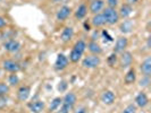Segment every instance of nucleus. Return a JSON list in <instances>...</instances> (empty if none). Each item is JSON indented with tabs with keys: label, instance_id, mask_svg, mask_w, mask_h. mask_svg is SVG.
Returning <instances> with one entry per match:
<instances>
[{
	"label": "nucleus",
	"instance_id": "nucleus-1",
	"mask_svg": "<svg viewBox=\"0 0 151 113\" xmlns=\"http://www.w3.org/2000/svg\"><path fill=\"white\" fill-rule=\"evenodd\" d=\"M102 15L105 17V21H106V24H109V25H115L117 24L118 21H119V15H118V11L116 10V8H109L107 7Z\"/></svg>",
	"mask_w": 151,
	"mask_h": 113
},
{
	"label": "nucleus",
	"instance_id": "nucleus-2",
	"mask_svg": "<svg viewBox=\"0 0 151 113\" xmlns=\"http://www.w3.org/2000/svg\"><path fill=\"white\" fill-rule=\"evenodd\" d=\"M101 59L100 57L97 54H90L88 57H85L82 61V66L84 68H88V69H93V68H97L100 65Z\"/></svg>",
	"mask_w": 151,
	"mask_h": 113
},
{
	"label": "nucleus",
	"instance_id": "nucleus-3",
	"mask_svg": "<svg viewBox=\"0 0 151 113\" xmlns=\"http://www.w3.org/2000/svg\"><path fill=\"white\" fill-rule=\"evenodd\" d=\"M2 68L8 71V72H12V74H16L21 70V66L18 62H16L15 60H10V59H7V60H4L2 62Z\"/></svg>",
	"mask_w": 151,
	"mask_h": 113
},
{
	"label": "nucleus",
	"instance_id": "nucleus-4",
	"mask_svg": "<svg viewBox=\"0 0 151 113\" xmlns=\"http://www.w3.org/2000/svg\"><path fill=\"white\" fill-rule=\"evenodd\" d=\"M129 45V40L125 36H121L116 40V43H115V46H114V52L115 53H122L126 50Z\"/></svg>",
	"mask_w": 151,
	"mask_h": 113
},
{
	"label": "nucleus",
	"instance_id": "nucleus-5",
	"mask_svg": "<svg viewBox=\"0 0 151 113\" xmlns=\"http://www.w3.org/2000/svg\"><path fill=\"white\" fill-rule=\"evenodd\" d=\"M68 66V58L65 55V54H58L57 55V59L55 61V69L56 70H64V69H66Z\"/></svg>",
	"mask_w": 151,
	"mask_h": 113
},
{
	"label": "nucleus",
	"instance_id": "nucleus-6",
	"mask_svg": "<svg viewBox=\"0 0 151 113\" xmlns=\"http://www.w3.org/2000/svg\"><path fill=\"white\" fill-rule=\"evenodd\" d=\"M119 62H121V66L123 69L129 68L132 66V62H133V55H132V53L129 52V51H124V52H122Z\"/></svg>",
	"mask_w": 151,
	"mask_h": 113
},
{
	"label": "nucleus",
	"instance_id": "nucleus-7",
	"mask_svg": "<svg viewBox=\"0 0 151 113\" xmlns=\"http://www.w3.org/2000/svg\"><path fill=\"white\" fill-rule=\"evenodd\" d=\"M4 49L10 53H16L17 51H19L21 49V43L16 40H9L7 42L4 43Z\"/></svg>",
	"mask_w": 151,
	"mask_h": 113
},
{
	"label": "nucleus",
	"instance_id": "nucleus-8",
	"mask_svg": "<svg viewBox=\"0 0 151 113\" xmlns=\"http://www.w3.org/2000/svg\"><path fill=\"white\" fill-rule=\"evenodd\" d=\"M104 6H105V1L104 0H92L89 10H90L91 14L96 15V14H99L104 9Z\"/></svg>",
	"mask_w": 151,
	"mask_h": 113
},
{
	"label": "nucleus",
	"instance_id": "nucleus-9",
	"mask_svg": "<svg viewBox=\"0 0 151 113\" xmlns=\"http://www.w3.org/2000/svg\"><path fill=\"white\" fill-rule=\"evenodd\" d=\"M115 99H116V95H115V93L111 92V90H106L101 95V102L104 104H106V105H111V104H114Z\"/></svg>",
	"mask_w": 151,
	"mask_h": 113
},
{
	"label": "nucleus",
	"instance_id": "nucleus-10",
	"mask_svg": "<svg viewBox=\"0 0 151 113\" xmlns=\"http://www.w3.org/2000/svg\"><path fill=\"white\" fill-rule=\"evenodd\" d=\"M70 11H72L70 7H68V6H63V7L57 11V15H56L57 21H59V22L66 21L68 17H69V15H70Z\"/></svg>",
	"mask_w": 151,
	"mask_h": 113
},
{
	"label": "nucleus",
	"instance_id": "nucleus-11",
	"mask_svg": "<svg viewBox=\"0 0 151 113\" xmlns=\"http://www.w3.org/2000/svg\"><path fill=\"white\" fill-rule=\"evenodd\" d=\"M30 94H31L30 86H21L18 88V90H17V98L21 102H24V101H26L27 98L30 97Z\"/></svg>",
	"mask_w": 151,
	"mask_h": 113
},
{
	"label": "nucleus",
	"instance_id": "nucleus-12",
	"mask_svg": "<svg viewBox=\"0 0 151 113\" xmlns=\"http://www.w3.org/2000/svg\"><path fill=\"white\" fill-rule=\"evenodd\" d=\"M76 95L74 94V93H72V92H69V93H67L65 96H64V98H63V103L61 104H64V105H66L67 107H69L70 110L73 109V106L75 105L76 103Z\"/></svg>",
	"mask_w": 151,
	"mask_h": 113
},
{
	"label": "nucleus",
	"instance_id": "nucleus-13",
	"mask_svg": "<svg viewBox=\"0 0 151 113\" xmlns=\"http://www.w3.org/2000/svg\"><path fill=\"white\" fill-rule=\"evenodd\" d=\"M149 103V98L147 96V94L143 92H140L135 96V106L139 107H145Z\"/></svg>",
	"mask_w": 151,
	"mask_h": 113
},
{
	"label": "nucleus",
	"instance_id": "nucleus-14",
	"mask_svg": "<svg viewBox=\"0 0 151 113\" xmlns=\"http://www.w3.org/2000/svg\"><path fill=\"white\" fill-rule=\"evenodd\" d=\"M45 107V104L43 101H35L29 104V109L32 113H41Z\"/></svg>",
	"mask_w": 151,
	"mask_h": 113
},
{
	"label": "nucleus",
	"instance_id": "nucleus-15",
	"mask_svg": "<svg viewBox=\"0 0 151 113\" xmlns=\"http://www.w3.org/2000/svg\"><path fill=\"white\" fill-rule=\"evenodd\" d=\"M136 80V71L134 68H129L127 70V72L124 76V82L126 85H132L134 84Z\"/></svg>",
	"mask_w": 151,
	"mask_h": 113
},
{
	"label": "nucleus",
	"instance_id": "nucleus-16",
	"mask_svg": "<svg viewBox=\"0 0 151 113\" xmlns=\"http://www.w3.org/2000/svg\"><path fill=\"white\" fill-rule=\"evenodd\" d=\"M132 13H133L132 6L129 5V4H124V5H122L121 9L118 11V15L122 18H127V17H129V16L132 15Z\"/></svg>",
	"mask_w": 151,
	"mask_h": 113
},
{
	"label": "nucleus",
	"instance_id": "nucleus-17",
	"mask_svg": "<svg viewBox=\"0 0 151 113\" xmlns=\"http://www.w3.org/2000/svg\"><path fill=\"white\" fill-rule=\"evenodd\" d=\"M74 36V30L72 27H65L60 34V38L63 42H69Z\"/></svg>",
	"mask_w": 151,
	"mask_h": 113
},
{
	"label": "nucleus",
	"instance_id": "nucleus-18",
	"mask_svg": "<svg viewBox=\"0 0 151 113\" xmlns=\"http://www.w3.org/2000/svg\"><path fill=\"white\" fill-rule=\"evenodd\" d=\"M141 72L143 74V76H150L151 75V58L148 57L145 60L141 63Z\"/></svg>",
	"mask_w": 151,
	"mask_h": 113
},
{
	"label": "nucleus",
	"instance_id": "nucleus-19",
	"mask_svg": "<svg viewBox=\"0 0 151 113\" xmlns=\"http://www.w3.org/2000/svg\"><path fill=\"white\" fill-rule=\"evenodd\" d=\"M133 27H134L133 22L129 21V19H126V21H124L119 25V31H121L122 33H124V34H127V33H131L133 31Z\"/></svg>",
	"mask_w": 151,
	"mask_h": 113
},
{
	"label": "nucleus",
	"instance_id": "nucleus-20",
	"mask_svg": "<svg viewBox=\"0 0 151 113\" xmlns=\"http://www.w3.org/2000/svg\"><path fill=\"white\" fill-rule=\"evenodd\" d=\"M92 25L93 26H96V27H101V26H104L105 24H106V21H105V17L102 14H96V15L93 16V18H92Z\"/></svg>",
	"mask_w": 151,
	"mask_h": 113
},
{
	"label": "nucleus",
	"instance_id": "nucleus-21",
	"mask_svg": "<svg viewBox=\"0 0 151 113\" xmlns=\"http://www.w3.org/2000/svg\"><path fill=\"white\" fill-rule=\"evenodd\" d=\"M86 48H88V50H89L92 54H97V55H99L100 53L102 52L101 46H100L96 41H91L90 43L86 45Z\"/></svg>",
	"mask_w": 151,
	"mask_h": 113
},
{
	"label": "nucleus",
	"instance_id": "nucleus-22",
	"mask_svg": "<svg viewBox=\"0 0 151 113\" xmlns=\"http://www.w3.org/2000/svg\"><path fill=\"white\" fill-rule=\"evenodd\" d=\"M86 15H88V7L84 4L80 5L75 11V17L77 19H83Z\"/></svg>",
	"mask_w": 151,
	"mask_h": 113
},
{
	"label": "nucleus",
	"instance_id": "nucleus-23",
	"mask_svg": "<svg viewBox=\"0 0 151 113\" xmlns=\"http://www.w3.org/2000/svg\"><path fill=\"white\" fill-rule=\"evenodd\" d=\"M82 55H83V54L81 52L76 51L75 49H72V51L69 53V60L72 61V62H74V63H76V62H78V61L81 60Z\"/></svg>",
	"mask_w": 151,
	"mask_h": 113
},
{
	"label": "nucleus",
	"instance_id": "nucleus-24",
	"mask_svg": "<svg viewBox=\"0 0 151 113\" xmlns=\"http://www.w3.org/2000/svg\"><path fill=\"white\" fill-rule=\"evenodd\" d=\"M61 103H63V99L60 97H56L52 99V102L50 103V105H49V111H56L59 106L61 105Z\"/></svg>",
	"mask_w": 151,
	"mask_h": 113
},
{
	"label": "nucleus",
	"instance_id": "nucleus-25",
	"mask_svg": "<svg viewBox=\"0 0 151 113\" xmlns=\"http://www.w3.org/2000/svg\"><path fill=\"white\" fill-rule=\"evenodd\" d=\"M73 49H75L76 51H78V52H81L83 54L84 51L86 50V43L84 42L83 40H80V41H77L75 44H74V48H73Z\"/></svg>",
	"mask_w": 151,
	"mask_h": 113
},
{
	"label": "nucleus",
	"instance_id": "nucleus-26",
	"mask_svg": "<svg viewBox=\"0 0 151 113\" xmlns=\"http://www.w3.org/2000/svg\"><path fill=\"white\" fill-rule=\"evenodd\" d=\"M118 60V58H117V53H111L108 58H107V63L110 66V67H114L115 65H116V62Z\"/></svg>",
	"mask_w": 151,
	"mask_h": 113
},
{
	"label": "nucleus",
	"instance_id": "nucleus-27",
	"mask_svg": "<svg viewBox=\"0 0 151 113\" xmlns=\"http://www.w3.org/2000/svg\"><path fill=\"white\" fill-rule=\"evenodd\" d=\"M140 87H148L150 85V76H142V78L139 80Z\"/></svg>",
	"mask_w": 151,
	"mask_h": 113
},
{
	"label": "nucleus",
	"instance_id": "nucleus-28",
	"mask_svg": "<svg viewBox=\"0 0 151 113\" xmlns=\"http://www.w3.org/2000/svg\"><path fill=\"white\" fill-rule=\"evenodd\" d=\"M18 82H19V78H18V76L16 75V74H13V75H10L9 77H8V83L10 84L12 86L17 85Z\"/></svg>",
	"mask_w": 151,
	"mask_h": 113
},
{
	"label": "nucleus",
	"instance_id": "nucleus-29",
	"mask_svg": "<svg viewBox=\"0 0 151 113\" xmlns=\"http://www.w3.org/2000/svg\"><path fill=\"white\" fill-rule=\"evenodd\" d=\"M9 92V86L5 83H0V96H5L7 95V93Z\"/></svg>",
	"mask_w": 151,
	"mask_h": 113
},
{
	"label": "nucleus",
	"instance_id": "nucleus-30",
	"mask_svg": "<svg viewBox=\"0 0 151 113\" xmlns=\"http://www.w3.org/2000/svg\"><path fill=\"white\" fill-rule=\"evenodd\" d=\"M122 113H136V106L134 104H129L122 111Z\"/></svg>",
	"mask_w": 151,
	"mask_h": 113
},
{
	"label": "nucleus",
	"instance_id": "nucleus-31",
	"mask_svg": "<svg viewBox=\"0 0 151 113\" xmlns=\"http://www.w3.org/2000/svg\"><path fill=\"white\" fill-rule=\"evenodd\" d=\"M67 87H68V84H67V82H65V80H61L60 83L58 84V90L59 92H65V90H67Z\"/></svg>",
	"mask_w": 151,
	"mask_h": 113
},
{
	"label": "nucleus",
	"instance_id": "nucleus-32",
	"mask_svg": "<svg viewBox=\"0 0 151 113\" xmlns=\"http://www.w3.org/2000/svg\"><path fill=\"white\" fill-rule=\"evenodd\" d=\"M107 5L109 8H116L118 6V0H107Z\"/></svg>",
	"mask_w": 151,
	"mask_h": 113
},
{
	"label": "nucleus",
	"instance_id": "nucleus-33",
	"mask_svg": "<svg viewBox=\"0 0 151 113\" xmlns=\"http://www.w3.org/2000/svg\"><path fill=\"white\" fill-rule=\"evenodd\" d=\"M7 102L8 98L6 97V95L5 96H0V109H2V107H5L7 105Z\"/></svg>",
	"mask_w": 151,
	"mask_h": 113
},
{
	"label": "nucleus",
	"instance_id": "nucleus-34",
	"mask_svg": "<svg viewBox=\"0 0 151 113\" xmlns=\"http://www.w3.org/2000/svg\"><path fill=\"white\" fill-rule=\"evenodd\" d=\"M74 113H88V107H85V106H78V107H76Z\"/></svg>",
	"mask_w": 151,
	"mask_h": 113
},
{
	"label": "nucleus",
	"instance_id": "nucleus-35",
	"mask_svg": "<svg viewBox=\"0 0 151 113\" xmlns=\"http://www.w3.org/2000/svg\"><path fill=\"white\" fill-rule=\"evenodd\" d=\"M69 111H70V109H69V107H67V106L64 105V104H61L60 110H59L57 113H69Z\"/></svg>",
	"mask_w": 151,
	"mask_h": 113
},
{
	"label": "nucleus",
	"instance_id": "nucleus-36",
	"mask_svg": "<svg viewBox=\"0 0 151 113\" xmlns=\"http://www.w3.org/2000/svg\"><path fill=\"white\" fill-rule=\"evenodd\" d=\"M101 34H102V36H104V38H107V41H109V42H113V41H114L113 38H111V36L108 34V32H107V31H102V33H101Z\"/></svg>",
	"mask_w": 151,
	"mask_h": 113
},
{
	"label": "nucleus",
	"instance_id": "nucleus-37",
	"mask_svg": "<svg viewBox=\"0 0 151 113\" xmlns=\"http://www.w3.org/2000/svg\"><path fill=\"white\" fill-rule=\"evenodd\" d=\"M5 26H6V21H5L4 17L0 16V28H4Z\"/></svg>",
	"mask_w": 151,
	"mask_h": 113
},
{
	"label": "nucleus",
	"instance_id": "nucleus-38",
	"mask_svg": "<svg viewBox=\"0 0 151 113\" xmlns=\"http://www.w3.org/2000/svg\"><path fill=\"white\" fill-rule=\"evenodd\" d=\"M137 1H139V0H126V4H129V5L132 6V5H135Z\"/></svg>",
	"mask_w": 151,
	"mask_h": 113
},
{
	"label": "nucleus",
	"instance_id": "nucleus-39",
	"mask_svg": "<svg viewBox=\"0 0 151 113\" xmlns=\"http://www.w3.org/2000/svg\"><path fill=\"white\" fill-rule=\"evenodd\" d=\"M98 36H99V32L96 31V32L93 33V35H92V40H93V41H96V40L98 38Z\"/></svg>",
	"mask_w": 151,
	"mask_h": 113
},
{
	"label": "nucleus",
	"instance_id": "nucleus-40",
	"mask_svg": "<svg viewBox=\"0 0 151 113\" xmlns=\"http://www.w3.org/2000/svg\"><path fill=\"white\" fill-rule=\"evenodd\" d=\"M84 28H85V31H90V25L88 23H84Z\"/></svg>",
	"mask_w": 151,
	"mask_h": 113
},
{
	"label": "nucleus",
	"instance_id": "nucleus-41",
	"mask_svg": "<svg viewBox=\"0 0 151 113\" xmlns=\"http://www.w3.org/2000/svg\"><path fill=\"white\" fill-rule=\"evenodd\" d=\"M53 2H59V1H61V0H52Z\"/></svg>",
	"mask_w": 151,
	"mask_h": 113
}]
</instances>
